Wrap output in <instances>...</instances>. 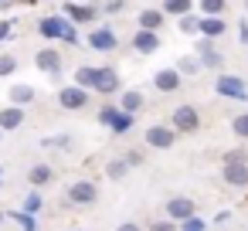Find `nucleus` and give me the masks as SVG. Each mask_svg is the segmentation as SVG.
Instances as JSON below:
<instances>
[{
  "instance_id": "1",
  "label": "nucleus",
  "mask_w": 248,
  "mask_h": 231,
  "mask_svg": "<svg viewBox=\"0 0 248 231\" xmlns=\"http://www.w3.org/2000/svg\"><path fill=\"white\" fill-rule=\"evenodd\" d=\"M38 34H41L45 41H62V45H72V48L82 45L78 24L68 21L65 14H48V17H41V21H38Z\"/></svg>"
},
{
  "instance_id": "2",
  "label": "nucleus",
  "mask_w": 248,
  "mask_h": 231,
  "mask_svg": "<svg viewBox=\"0 0 248 231\" xmlns=\"http://www.w3.org/2000/svg\"><path fill=\"white\" fill-rule=\"evenodd\" d=\"M214 92L221 99H234V102H248V82L241 75H231V72H217L214 75Z\"/></svg>"
},
{
  "instance_id": "3",
  "label": "nucleus",
  "mask_w": 248,
  "mask_h": 231,
  "mask_svg": "<svg viewBox=\"0 0 248 231\" xmlns=\"http://www.w3.org/2000/svg\"><path fill=\"white\" fill-rule=\"evenodd\" d=\"M99 123H102L109 133L123 136V133H129V129H133L136 116H133V112H123L119 106H102V109H99Z\"/></svg>"
},
{
  "instance_id": "4",
  "label": "nucleus",
  "mask_w": 248,
  "mask_h": 231,
  "mask_svg": "<svg viewBox=\"0 0 248 231\" xmlns=\"http://www.w3.org/2000/svg\"><path fill=\"white\" fill-rule=\"evenodd\" d=\"M194 55L201 58V68L204 72H224V55L214 48V41L211 38H197V45H194Z\"/></svg>"
},
{
  "instance_id": "5",
  "label": "nucleus",
  "mask_w": 248,
  "mask_h": 231,
  "mask_svg": "<svg viewBox=\"0 0 248 231\" xmlns=\"http://www.w3.org/2000/svg\"><path fill=\"white\" fill-rule=\"evenodd\" d=\"M177 136H180V133H177L170 123H153V126H146V136H143V139H146L150 150H170V146L177 143Z\"/></svg>"
},
{
  "instance_id": "6",
  "label": "nucleus",
  "mask_w": 248,
  "mask_h": 231,
  "mask_svg": "<svg viewBox=\"0 0 248 231\" xmlns=\"http://www.w3.org/2000/svg\"><path fill=\"white\" fill-rule=\"evenodd\" d=\"M58 106L65 109V112H82L85 106H89V89H82V85H62L58 89Z\"/></svg>"
},
{
  "instance_id": "7",
  "label": "nucleus",
  "mask_w": 248,
  "mask_h": 231,
  "mask_svg": "<svg viewBox=\"0 0 248 231\" xmlns=\"http://www.w3.org/2000/svg\"><path fill=\"white\" fill-rule=\"evenodd\" d=\"M170 126H173L177 133H197V129H201V112H197L190 102H184V106H177V109L170 112Z\"/></svg>"
},
{
  "instance_id": "8",
  "label": "nucleus",
  "mask_w": 248,
  "mask_h": 231,
  "mask_svg": "<svg viewBox=\"0 0 248 231\" xmlns=\"http://www.w3.org/2000/svg\"><path fill=\"white\" fill-rule=\"evenodd\" d=\"M85 45H89L92 51H102V55H109V51H116V48H119V34H116V31H112L109 24H102V28L89 31Z\"/></svg>"
},
{
  "instance_id": "9",
  "label": "nucleus",
  "mask_w": 248,
  "mask_h": 231,
  "mask_svg": "<svg viewBox=\"0 0 248 231\" xmlns=\"http://www.w3.org/2000/svg\"><path fill=\"white\" fill-rule=\"evenodd\" d=\"M65 194H68V204H75V207H89L99 200V187L92 180H75V184H68Z\"/></svg>"
},
{
  "instance_id": "10",
  "label": "nucleus",
  "mask_w": 248,
  "mask_h": 231,
  "mask_svg": "<svg viewBox=\"0 0 248 231\" xmlns=\"http://www.w3.org/2000/svg\"><path fill=\"white\" fill-rule=\"evenodd\" d=\"M34 65H38L45 75L58 78V75H62V68H65V58H62V51H58L55 45H48V48H41V51L34 55Z\"/></svg>"
},
{
  "instance_id": "11",
  "label": "nucleus",
  "mask_w": 248,
  "mask_h": 231,
  "mask_svg": "<svg viewBox=\"0 0 248 231\" xmlns=\"http://www.w3.org/2000/svg\"><path fill=\"white\" fill-rule=\"evenodd\" d=\"M163 214L170 217V221H187L190 214H197V207H194V200L187 197V194H173V197H167V204H163Z\"/></svg>"
},
{
  "instance_id": "12",
  "label": "nucleus",
  "mask_w": 248,
  "mask_h": 231,
  "mask_svg": "<svg viewBox=\"0 0 248 231\" xmlns=\"http://www.w3.org/2000/svg\"><path fill=\"white\" fill-rule=\"evenodd\" d=\"M62 14H65L68 21H75V24H95V21L102 17L99 7H92V4H78V0H68V4L62 7Z\"/></svg>"
},
{
  "instance_id": "13",
  "label": "nucleus",
  "mask_w": 248,
  "mask_h": 231,
  "mask_svg": "<svg viewBox=\"0 0 248 231\" xmlns=\"http://www.w3.org/2000/svg\"><path fill=\"white\" fill-rule=\"evenodd\" d=\"M153 89H156L160 95H173V92L184 89V75H180L177 68H160V72L153 75Z\"/></svg>"
},
{
  "instance_id": "14",
  "label": "nucleus",
  "mask_w": 248,
  "mask_h": 231,
  "mask_svg": "<svg viewBox=\"0 0 248 231\" xmlns=\"http://www.w3.org/2000/svg\"><path fill=\"white\" fill-rule=\"evenodd\" d=\"M221 180L234 190L248 187V163H221Z\"/></svg>"
},
{
  "instance_id": "15",
  "label": "nucleus",
  "mask_w": 248,
  "mask_h": 231,
  "mask_svg": "<svg viewBox=\"0 0 248 231\" xmlns=\"http://www.w3.org/2000/svg\"><path fill=\"white\" fill-rule=\"evenodd\" d=\"M133 51L136 55H156L160 51V31H133Z\"/></svg>"
},
{
  "instance_id": "16",
  "label": "nucleus",
  "mask_w": 248,
  "mask_h": 231,
  "mask_svg": "<svg viewBox=\"0 0 248 231\" xmlns=\"http://www.w3.org/2000/svg\"><path fill=\"white\" fill-rule=\"evenodd\" d=\"M95 92H102V95H119L123 92L119 72L112 65H99V85H95Z\"/></svg>"
},
{
  "instance_id": "17",
  "label": "nucleus",
  "mask_w": 248,
  "mask_h": 231,
  "mask_svg": "<svg viewBox=\"0 0 248 231\" xmlns=\"http://www.w3.org/2000/svg\"><path fill=\"white\" fill-rule=\"evenodd\" d=\"M24 119H28L24 106H4V109H0V129H4V133L21 129V126H24Z\"/></svg>"
},
{
  "instance_id": "18",
  "label": "nucleus",
  "mask_w": 248,
  "mask_h": 231,
  "mask_svg": "<svg viewBox=\"0 0 248 231\" xmlns=\"http://www.w3.org/2000/svg\"><path fill=\"white\" fill-rule=\"evenodd\" d=\"M136 24H140L143 31H163V24H167V14H163L160 7H143V11L136 14Z\"/></svg>"
},
{
  "instance_id": "19",
  "label": "nucleus",
  "mask_w": 248,
  "mask_h": 231,
  "mask_svg": "<svg viewBox=\"0 0 248 231\" xmlns=\"http://www.w3.org/2000/svg\"><path fill=\"white\" fill-rule=\"evenodd\" d=\"M116 106H119L123 112H133V116H140V112H143V106H146V95H143L140 89H123Z\"/></svg>"
},
{
  "instance_id": "20",
  "label": "nucleus",
  "mask_w": 248,
  "mask_h": 231,
  "mask_svg": "<svg viewBox=\"0 0 248 231\" xmlns=\"http://www.w3.org/2000/svg\"><path fill=\"white\" fill-rule=\"evenodd\" d=\"M51 180H55V167H51V163H34V167L28 170V184H31V187H38V190H41V187H48Z\"/></svg>"
},
{
  "instance_id": "21",
  "label": "nucleus",
  "mask_w": 248,
  "mask_h": 231,
  "mask_svg": "<svg viewBox=\"0 0 248 231\" xmlns=\"http://www.w3.org/2000/svg\"><path fill=\"white\" fill-rule=\"evenodd\" d=\"M7 95H11V106H31V102L38 99L34 85H28V82H17V85H11V89H7Z\"/></svg>"
},
{
  "instance_id": "22",
  "label": "nucleus",
  "mask_w": 248,
  "mask_h": 231,
  "mask_svg": "<svg viewBox=\"0 0 248 231\" xmlns=\"http://www.w3.org/2000/svg\"><path fill=\"white\" fill-rule=\"evenodd\" d=\"M197 0H160V11L167 17H184V14H194Z\"/></svg>"
},
{
  "instance_id": "23",
  "label": "nucleus",
  "mask_w": 248,
  "mask_h": 231,
  "mask_svg": "<svg viewBox=\"0 0 248 231\" xmlns=\"http://www.w3.org/2000/svg\"><path fill=\"white\" fill-rule=\"evenodd\" d=\"M75 85L95 92V85H99V65H78L75 68Z\"/></svg>"
},
{
  "instance_id": "24",
  "label": "nucleus",
  "mask_w": 248,
  "mask_h": 231,
  "mask_svg": "<svg viewBox=\"0 0 248 231\" xmlns=\"http://www.w3.org/2000/svg\"><path fill=\"white\" fill-rule=\"evenodd\" d=\"M201 38H211V41H217L224 31H228V24H224V17H201Z\"/></svg>"
},
{
  "instance_id": "25",
  "label": "nucleus",
  "mask_w": 248,
  "mask_h": 231,
  "mask_svg": "<svg viewBox=\"0 0 248 231\" xmlns=\"http://www.w3.org/2000/svg\"><path fill=\"white\" fill-rule=\"evenodd\" d=\"M173 68L184 75V78H194V75H201L204 68H201V58L197 55H180L177 62H173Z\"/></svg>"
},
{
  "instance_id": "26",
  "label": "nucleus",
  "mask_w": 248,
  "mask_h": 231,
  "mask_svg": "<svg viewBox=\"0 0 248 231\" xmlns=\"http://www.w3.org/2000/svg\"><path fill=\"white\" fill-rule=\"evenodd\" d=\"M228 7V0H197V14L201 17H221Z\"/></svg>"
},
{
  "instance_id": "27",
  "label": "nucleus",
  "mask_w": 248,
  "mask_h": 231,
  "mask_svg": "<svg viewBox=\"0 0 248 231\" xmlns=\"http://www.w3.org/2000/svg\"><path fill=\"white\" fill-rule=\"evenodd\" d=\"M129 170H133V167L126 163V156H116V160L106 163V177H109V180H126Z\"/></svg>"
},
{
  "instance_id": "28",
  "label": "nucleus",
  "mask_w": 248,
  "mask_h": 231,
  "mask_svg": "<svg viewBox=\"0 0 248 231\" xmlns=\"http://www.w3.org/2000/svg\"><path fill=\"white\" fill-rule=\"evenodd\" d=\"M197 28H201V14H184V17H177V31H180V34H187V38H190V34H201Z\"/></svg>"
},
{
  "instance_id": "29",
  "label": "nucleus",
  "mask_w": 248,
  "mask_h": 231,
  "mask_svg": "<svg viewBox=\"0 0 248 231\" xmlns=\"http://www.w3.org/2000/svg\"><path fill=\"white\" fill-rule=\"evenodd\" d=\"M45 150H72V136L68 133H58V136H45L41 139Z\"/></svg>"
},
{
  "instance_id": "30",
  "label": "nucleus",
  "mask_w": 248,
  "mask_h": 231,
  "mask_svg": "<svg viewBox=\"0 0 248 231\" xmlns=\"http://www.w3.org/2000/svg\"><path fill=\"white\" fill-rule=\"evenodd\" d=\"M221 163H248V150L245 146H231L221 153Z\"/></svg>"
},
{
  "instance_id": "31",
  "label": "nucleus",
  "mask_w": 248,
  "mask_h": 231,
  "mask_svg": "<svg viewBox=\"0 0 248 231\" xmlns=\"http://www.w3.org/2000/svg\"><path fill=\"white\" fill-rule=\"evenodd\" d=\"M41 207H45V197H41V194H38V187H34V190L24 197V207H21V211H28V214H38Z\"/></svg>"
},
{
  "instance_id": "32",
  "label": "nucleus",
  "mask_w": 248,
  "mask_h": 231,
  "mask_svg": "<svg viewBox=\"0 0 248 231\" xmlns=\"http://www.w3.org/2000/svg\"><path fill=\"white\" fill-rule=\"evenodd\" d=\"M231 133H234L238 139H248V112H238V116L231 119Z\"/></svg>"
},
{
  "instance_id": "33",
  "label": "nucleus",
  "mask_w": 248,
  "mask_h": 231,
  "mask_svg": "<svg viewBox=\"0 0 248 231\" xmlns=\"http://www.w3.org/2000/svg\"><path fill=\"white\" fill-rule=\"evenodd\" d=\"M11 217H14L24 231H38V221H34V214H28V211H11Z\"/></svg>"
},
{
  "instance_id": "34",
  "label": "nucleus",
  "mask_w": 248,
  "mask_h": 231,
  "mask_svg": "<svg viewBox=\"0 0 248 231\" xmlns=\"http://www.w3.org/2000/svg\"><path fill=\"white\" fill-rule=\"evenodd\" d=\"M17 72V55H0V78H11Z\"/></svg>"
},
{
  "instance_id": "35",
  "label": "nucleus",
  "mask_w": 248,
  "mask_h": 231,
  "mask_svg": "<svg viewBox=\"0 0 248 231\" xmlns=\"http://www.w3.org/2000/svg\"><path fill=\"white\" fill-rule=\"evenodd\" d=\"M204 228H207V221L197 217V214H190L187 221H180V231H204Z\"/></svg>"
},
{
  "instance_id": "36",
  "label": "nucleus",
  "mask_w": 248,
  "mask_h": 231,
  "mask_svg": "<svg viewBox=\"0 0 248 231\" xmlns=\"http://www.w3.org/2000/svg\"><path fill=\"white\" fill-rule=\"evenodd\" d=\"M99 11L109 17V14H123L126 11V0H106V4H99Z\"/></svg>"
},
{
  "instance_id": "37",
  "label": "nucleus",
  "mask_w": 248,
  "mask_h": 231,
  "mask_svg": "<svg viewBox=\"0 0 248 231\" xmlns=\"http://www.w3.org/2000/svg\"><path fill=\"white\" fill-rule=\"evenodd\" d=\"M123 156H126V163H129L133 170H136V167H143V160H146V153H143V150H126Z\"/></svg>"
},
{
  "instance_id": "38",
  "label": "nucleus",
  "mask_w": 248,
  "mask_h": 231,
  "mask_svg": "<svg viewBox=\"0 0 248 231\" xmlns=\"http://www.w3.org/2000/svg\"><path fill=\"white\" fill-rule=\"evenodd\" d=\"M146 231H180V224L167 217V221H150V228H146Z\"/></svg>"
},
{
  "instance_id": "39",
  "label": "nucleus",
  "mask_w": 248,
  "mask_h": 231,
  "mask_svg": "<svg viewBox=\"0 0 248 231\" xmlns=\"http://www.w3.org/2000/svg\"><path fill=\"white\" fill-rule=\"evenodd\" d=\"M238 45L248 48V21H238Z\"/></svg>"
},
{
  "instance_id": "40",
  "label": "nucleus",
  "mask_w": 248,
  "mask_h": 231,
  "mask_svg": "<svg viewBox=\"0 0 248 231\" xmlns=\"http://www.w3.org/2000/svg\"><path fill=\"white\" fill-rule=\"evenodd\" d=\"M11 31H14V21H0V41H7Z\"/></svg>"
},
{
  "instance_id": "41",
  "label": "nucleus",
  "mask_w": 248,
  "mask_h": 231,
  "mask_svg": "<svg viewBox=\"0 0 248 231\" xmlns=\"http://www.w3.org/2000/svg\"><path fill=\"white\" fill-rule=\"evenodd\" d=\"M116 231H143V228H140V221H123Z\"/></svg>"
},
{
  "instance_id": "42",
  "label": "nucleus",
  "mask_w": 248,
  "mask_h": 231,
  "mask_svg": "<svg viewBox=\"0 0 248 231\" xmlns=\"http://www.w3.org/2000/svg\"><path fill=\"white\" fill-rule=\"evenodd\" d=\"M228 217H231V211H221V214H214V224H224Z\"/></svg>"
},
{
  "instance_id": "43",
  "label": "nucleus",
  "mask_w": 248,
  "mask_h": 231,
  "mask_svg": "<svg viewBox=\"0 0 248 231\" xmlns=\"http://www.w3.org/2000/svg\"><path fill=\"white\" fill-rule=\"evenodd\" d=\"M11 4H14V0H0V11H7Z\"/></svg>"
},
{
  "instance_id": "44",
  "label": "nucleus",
  "mask_w": 248,
  "mask_h": 231,
  "mask_svg": "<svg viewBox=\"0 0 248 231\" xmlns=\"http://www.w3.org/2000/svg\"><path fill=\"white\" fill-rule=\"evenodd\" d=\"M17 4H24V7H34V4H38V0H17Z\"/></svg>"
},
{
  "instance_id": "45",
  "label": "nucleus",
  "mask_w": 248,
  "mask_h": 231,
  "mask_svg": "<svg viewBox=\"0 0 248 231\" xmlns=\"http://www.w3.org/2000/svg\"><path fill=\"white\" fill-rule=\"evenodd\" d=\"M0 184H4V167H0Z\"/></svg>"
},
{
  "instance_id": "46",
  "label": "nucleus",
  "mask_w": 248,
  "mask_h": 231,
  "mask_svg": "<svg viewBox=\"0 0 248 231\" xmlns=\"http://www.w3.org/2000/svg\"><path fill=\"white\" fill-rule=\"evenodd\" d=\"M4 217H7V214H4V211H0V221H4Z\"/></svg>"
},
{
  "instance_id": "47",
  "label": "nucleus",
  "mask_w": 248,
  "mask_h": 231,
  "mask_svg": "<svg viewBox=\"0 0 248 231\" xmlns=\"http://www.w3.org/2000/svg\"><path fill=\"white\" fill-rule=\"evenodd\" d=\"M245 14H248V0H245Z\"/></svg>"
},
{
  "instance_id": "48",
  "label": "nucleus",
  "mask_w": 248,
  "mask_h": 231,
  "mask_svg": "<svg viewBox=\"0 0 248 231\" xmlns=\"http://www.w3.org/2000/svg\"><path fill=\"white\" fill-rule=\"evenodd\" d=\"M72 231H85V228H72Z\"/></svg>"
},
{
  "instance_id": "49",
  "label": "nucleus",
  "mask_w": 248,
  "mask_h": 231,
  "mask_svg": "<svg viewBox=\"0 0 248 231\" xmlns=\"http://www.w3.org/2000/svg\"><path fill=\"white\" fill-rule=\"evenodd\" d=\"M0 139H4V129H0Z\"/></svg>"
}]
</instances>
